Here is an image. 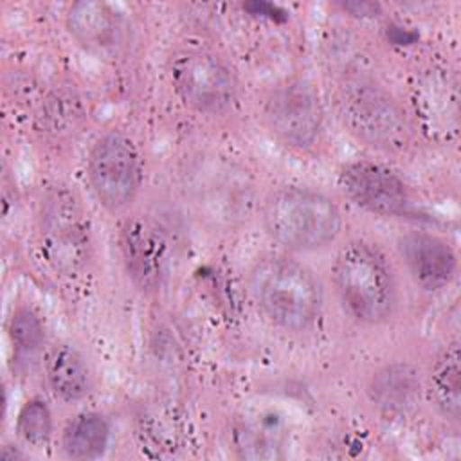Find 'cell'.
<instances>
[{
  "label": "cell",
  "mask_w": 461,
  "mask_h": 461,
  "mask_svg": "<svg viewBox=\"0 0 461 461\" xmlns=\"http://www.w3.org/2000/svg\"><path fill=\"white\" fill-rule=\"evenodd\" d=\"M128 276L144 292H155L167 268V240L158 225L146 216L124 221L119 234Z\"/></svg>",
  "instance_id": "30bf717a"
},
{
  "label": "cell",
  "mask_w": 461,
  "mask_h": 461,
  "mask_svg": "<svg viewBox=\"0 0 461 461\" xmlns=\"http://www.w3.org/2000/svg\"><path fill=\"white\" fill-rule=\"evenodd\" d=\"M173 90L191 110L205 115L227 112L238 95L230 68L212 52L203 49H180L167 63Z\"/></svg>",
  "instance_id": "5b68a950"
},
{
  "label": "cell",
  "mask_w": 461,
  "mask_h": 461,
  "mask_svg": "<svg viewBox=\"0 0 461 461\" xmlns=\"http://www.w3.org/2000/svg\"><path fill=\"white\" fill-rule=\"evenodd\" d=\"M249 290L261 313L286 331L310 328L322 308L315 274L286 256H267L249 274Z\"/></svg>",
  "instance_id": "6da1fadb"
},
{
  "label": "cell",
  "mask_w": 461,
  "mask_h": 461,
  "mask_svg": "<svg viewBox=\"0 0 461 461\" xmlns=\"http://www.w3.org/2000/svg\"><path fill=\"white\" fill-rule=\"evenodd\" d=\"M337 112L344 128L369 148L394 153L409 144L403 110L369 77H348L339 85Z\"/></svg>",
  "instance_id": "277c9868"
},
{
  "label": "cell",
  "mask_w": 461,
  "mask_h": 461,
  "mask_svg": "<svg viewBox=\"0 0 461 461\" xmlns=\"http://www.w3.org/2000/svg\"><path fill=\"white\" fill-rule=\"evenodd\" d=\"M67 29L85 49L106 52L115 49L122 38L121 16L103 2H76L65 14Z\"/></svg>",
  "instance_id": "4fadbf2b"
},
{
  "label": "cell",
  "mask_w": 461,
  "mask_h": 461,
  "mask_svg": "<svg viewBox=\"0 0 461 461\" xmlns=\"http://www.w3.org/2000/svg\"><path fill=\"white\" fill-rule=\"evenodd\" d=\"M18 436L31 447H43L52 434V414L47 403L40 398L25 402L16 418Z\"/></svg>",
  "instance_id": "e0dca14e"
},
{
  "label": "cell",
  "mask_w": 461,
  "mask_h": 461,
  "mask_svg": "<svg viewBox=\"0 0 461 461\" xmlns=\"http://www.w3.org/2000/svg\"><path fill=\"white\" fill-rule=\"evenodd\" d=\"M322 103L317 90L304 79H290L270 90L263 103L268 131L285 146L306 149L322 130Z\"/></svg>",
  "instance_id": "52a82bcc"
},
{
  "label": "cell",
  "mask_w": 461,
  "mask_h": 461,
  "mask_svg": "<svg viewBox=\"0 0 461 461\" xmlns=\"http://www.w3.org/2000/svg\"><path fill=\"white\" fill-rule=\"evenodd\" d=\"M429 396L434 407L448 420L457 421L461 412L459 348L450 344L434 362L429 376Z\"/></svg>",
  "instance_id": "9a60e30c"
},
{
  "label": "cell",
  "mask_w": 461,
  "mask_h": 461,
  "mask_svg": "<svg viewBox=\"0 0 461 461\" xmlns=\"http://www.w3.org/2000/svg\"><path fill=\"white\" fill-rule=\"evenodd\" d=\"M110 443V425L95 411H85L74 416L63 432V448L72 459L101 457Z\"/></svg>",
  "instance_id": "2e32d148"
},
{
  "label": "cell",
  "mask_w": 461,
  "mask_h": 461,
  "mask_svg": "<svg viewBox=\"0 0 461 461\" xmlns=\"http://www.w3.org/2000/svg\"><path fill=\"white\" fill-rule=\"evenodd\" d=\"M41 252L59 274H76L88 259V229L74 196L52 193L41 212Z\"/></svg>",
  "instance_id": "ba28073f"
},
{
  "label": "cell",
  "mask_w": 461,
  "mask_h": 461,
  "mask_svg": "<svg viewBox=\"0 0 461 461\" xmlns=\"http://www.w3.org/2000/svg\"><path fill=\"white\" fill-rule=\"evenodd\" d=\"M45 376L52 393L63 402H79L92 389L85 357L70 344L54 346L45 358Z\"/></svg>",
  "instance_id": "5bb4252c"
},
{
  "label": "cell",
  "mask_w": 461,
  "mask_h": 461,
  "mask_svg": "<svg viewBox=\"0 0 461 461\" xmlns=\"http://www.w3.org/2000/svg\"><path fill=\"white\" fill-rule=\"evenodd\" d=\"M9 339L14 351L23 357L34 355L45 340V331L40 317L29 308H16L9 319Z\"/></svg>",
  "instance_id": "ac0fdd59"
},
{
  "label": "cell",
  "mask_w": 461,
  "mask_h": 461,
  "mask_svg": "<svg viewBox=\"0 0 461 461\" xmlns=\"http://www.w3.org/2000/svg\"><path fill=\"white\" fill-rule=\"evenodd\" d=\"M398 254L412 281L427 292L445 288L456 276V252L436 234L423 230L402 234L398 238Z\"/></svg>",
  "instance_id": "8fae6325"
},
{
  "label": "cell",
  "mask_w": 461,
  "mask_h": 461,
  "mask_svg": "<svg viewBox=\"0 0 461 461\" xmlns=\"http://www.w3.org/2000/svg\"><path fill=\"white\" fill-rule=\"evenodd\" d=\"M333 285L342 308L362 324H382L396 308V281L385 256L362 240L340 247L333 261Z\"/></svg>",
  "instance_id": "7a4b0ae2"
},
{
  "label": "cell",
  "mask_w": 461,
  "mask_h": 461,
  "mask_svg": "<svg viewBox=\"0 0 461 461\" xmlns=\"http://www.w3.org/2000/svg\"><path fill=\"white\" fill-rule=\"evenodd\" d=\"M267 234L288 250H317L335 241L342 229L337 203L310 187H281L270 193L261 209Z\"/></svg>",
  "instance_id": "3957f363"
},
{
  "label": "cell",
  "mask_w": 461,
  "mask_h": 461,
  "mask_svg": "<svg viewBox=\"0 0 461 461\" xmlns=\"http://www.w3.org/2000/svg\"><path fill=\"white\" fill-rule=\"evenodd\" d=\"M339 184L342 193L367 212L393 218L409 211L411 198L403 180L382 164L349 162L340 169Z\"/></svg>",
  "instance_id": "9c48e42d"
},
{
  "label": "cell",
  "mask_w": 461,
  "mask_h": 461,
  "mask_svg": "<svg viewBox=\"0 0 461 461\" xmlns=\"http://www.w3.org/2000/svg\"><path fill=\"white\" fill-rule=\"evenodd\" d=\"M86 176L95 200L106 211H124L135 200L142 178L135 144L119 131L101 135L90 148Z\"/></svg>",
  "instance_id": "8992f818"
},
{
  "label": "cell",
  "mask_w": 461,
  "mask_h": 461,
  "mask_svg": "<svg viewBox=\"0 0 461 461\" xmlns=\"http://www.w3.org/2000/svg\"><path fill=\"white\" fill-rule=\"evenodd\" d=\"M230 438L243 459H279L288 441L286 418L272 407L250 409L234 421Z\"/></svg>",
  "instance_id": "7c38bea8"
}]
</instances>
